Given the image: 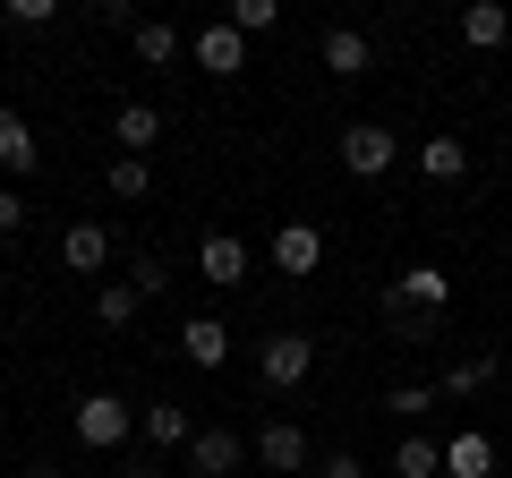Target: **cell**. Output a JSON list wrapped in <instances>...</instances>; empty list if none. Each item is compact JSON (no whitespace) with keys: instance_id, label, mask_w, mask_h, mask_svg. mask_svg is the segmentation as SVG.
Instances as JSON below:
<instances>
[{"instance_id":"cell-9","label":"cell","mask_w":512,"mask_h":478,"mask_svg":"<svg viewBox=\"0 0 512 478\" xmlns=\"http://www.w3.org/2000/svg\"><path fill=\"white\" fill-rule=\"evenodd\" d=\"M180 359L205 368V376H222V359H231V325H222V316H188V325H180Z\"/></svg>"},{"instance_id":"cell-7","label":"cell","mask_w":512,"mask_h":478,"mask_svg":"<svg viewBox=\"0 0 512 478\" xmlns=\"http://www.w3.org/2000/svg\"><path fill=\"white\" fill-rule=\"evenodd\" d=\"M197 274L214 282V291H239V282H248V239L239 231H205L197 239Z\"/></svg>"},{"instance_id":"cell-30","label":"cell","mask_w":512,"mask_h":478,"mask_svg":"<svg viewBox=\"0 0 512 478\" xmlns=\"http://www.w3.org/2000/svg\"><path fill=\"white\" fill-rule=\"evenodd\" d=\"M308 478H367V470H359V453H316Z\"/></svg>"},{"instance_id":"cell-21","label":"cell","mask_w":512,"mask_h":478,"mask_svg":"<svg viewBox=\"0 0 512 478\" xmlns=\"http://www.w3.org/2000/svg\"><path fill=\"white\" fill-rule=\"evenodd\" d=\"M128 43H137V60H146V69H163V60L188 52V35H180V26H163V18H137V26H128Z\"/></svg>"},{"instance_id":"cell-18","label":"cell","mask_w":512,"mask_h":478,"mask_svg":"<svg viewBox=\"0 0 512 478\" xmlns=\"http://www.w3.org/2000/svg\"><path fill=\"white\" fill-rule=\"evenodd\" d=\"M384 333L393 342H444V308H410V299L384 291Z\"/></svg>"},{"instance_id":"cell-28","label":"cell","mask_w":512,"mask_h":478,"mask_svg":"<svg viewBox=\"0 0 512 478\" xmlns=\"http://www.w3.org/2000/svg\"><path fill=\"white\" fill-rule=\"evenodd\" d=\"M0 18H9V26H26V35H35V26H52V18H60V0H9Z\"/></svg>"},{"instance_id":"cell-27","label":"cell","mask_w":512,"mask_h":478,"mask_svg":"<svg viewBox=\"0 0 512 478\" xmlns=\"http://www.w3.org/2000/svg\"><path fill=\"white\" fill-rule=\"evenodd\" d=\"M231 26H239V35H274V26H282V9H274V0H239V9H231Z\"/></svg>"},{"instance_id":"cell-22","label":"cell","mask_w":512,"mask_h":478,"mask_svg":"<svg viewBox=\"0 0 512 478\" xmlns=\"http://www.w3.org/2000/svg\"><path fill=\"white\" fill-rule=\"evenodd\" d=\"M393 478H444V444H436V436H419V427H410V436L393 444Z\"/></svg>"},{"instance_id":"cell-26","label":"cell","mask_w":512,"mask_h":478,"mask_svg":"<svg viewBox=\"0 0 512 478\" xmlns=\"http://www.w3.org/2000/svg\"><path fill=\"white\" fill-rule=\"evenodd\" d=\"M111 197H154V163H137V154H120V163H111Z\"/></svg>"},{"instance_id":"cell-19","label":"cell","mask_w":512,"mask_h":478,"mask_svg":"<svg viewBox=\"0 0 512 478\" xmlns=\"http://www.w3.org/2000/svg\"><path fill=\"white\" fill-rule=\"evenodd\" d=\"M444 478H495V444L478 436V427L444 436Z\"/></svg>"},{"instance_id":"cell-13","label":"cell","mask_w":512,"mask_h":478,"mask_svg":"<svg viewBox=\"0 0 512 478\" xmlns=\"http://www.w3.org/2000/svg\"><path fill=\"white\" fill-rule=\"evenodd\" d=\"M461 43H470V52H504L512 43V9L504 0H470V9H461Z\"/></svg>"},{"instance_id":"cell-6","label":"cell","mask_w":512,"mask_h":478,"mask_svg":"<svg viewBox=\"0 0 512 478\" xmlns=\"http://www.w3.org/2000/svg\"><path fill=\"white\" fill-rule=\"evenodd\" d=\"M188 52H197V69H205V77H239V69H248V35H239L231 18L197 26V35H188Z\"/></svg>"},{"instance_id":"cell-16","label":"cell","mask_w":512,"mask_h":478,"mask_svg":"<svg viewBox=\"0 0 512 478\" xmlns=\"http://www.w3.org/2000/svg\"><path fill=\"white\" fill-rule=\"evenodd\" d=\"M35 163H43V146H35V129H26L18 111L0 103V171H9V188H18V180H26V171H35Z\"/></svg>"},{"instance_id":"cell-14","label":"cell","mask_w":512,"mask_h":478,"mask_svg":"<svg viewBox=\"0 0 512 478\" xmlns=\"http://www.w3.org/2000/svg\"><path fill=\"white\" fill-rule=\"evenodd\" d=\"M60 265H69V274H103L111 265V231L103 222H69V231H60Z\"/></svg>"},{"instance_id":"cell-8","label":"cell","mask_w":512,"mask_h":478,"mask_svg":"<svg viewBox=\"0 0 512 478\" xmlns=\"http://www.w3.org/2000/svg\"><path fill=\"white\" fill-rule=\"evenodd\" d=\"M111 146L137 154V163H154V146H163V111H154V103H120V111H111Z\"/></svg>"},{"instance_id":"cell-10","label":"cell","mask_w":512,"mask_h":478,"mask_svg":"<svg viewBox=\"0 0 512 478\" xmlns=\"http://www.w3.org/2000/svg\"><path fill=\"white\" fill-rule=\"evenodd\" d=\"M197 410H188V402H154V410H137V436H146L154 444V453H163V444H171V453H188V436H197Z\"/></svg>"},{"instance_id":"cell-12","label":"cell","mask_w":512,"mask_h":478,"mask_svg":"<svg viewBox=\"0 0 512 478\" xmlns=\"http://www.w3.org/2000/svg\"><path fill=\"white\" fill-rule=\"evenodd\" d=\"M316 60H325L333 77H367V69H376V43H367L359 26H325V43H316Z\"/></svg>"},{"instance_id":"cell-31","label":"cell","mask_w":512,"mask_h":478,"mask_svg":"<svg viewBox=\"0 0 512 478\" xmlns=\"http://www.w3.org/2000/svg\"><path fill=\"white\" fill-rule=\"evenodd\" d=\"M26 478H69V470H60V461H26Z\"/></svg>"},{"instance_id":"cell-29","label":"cell","mask_w":512,"mask_h":478,"mask_svg":"<svg viewBox=\"0 0 512 478\" xmlns=\"http://www.w3.org/2000/svg\"><path fill=\"white\" fill-rule=\"evenodd\" d=\"M26 222H35V205H26V197H18V188H0V239H18V231H26Z\"/></svg>"},{"instance_id":"cell-20","label":"cell","mask_w":512,"mask_h":478,"mask_svg":"<svg viewBox=\"0 0 512 478\" xmlns=\"http://www.w3.org/2000/svg\"><path fill=\"white\" fill-rule=\"evenodd\" d=\"M487 385H495V350H461L453 368H444V385H436V393H453V402H478Z\"/></svg>"},{"instance_id":"cell-17","label":"cell","mask_w":512,"mask_h":478,"mask_svg":"<svg viewBox=\"0 0 512 478\" xmlns=\"http://www.w3.org/2000/svg\"><path fill=\"white\" fill-rule=\"evenodd\" d=\"M393 299H410V308H453V274H436V265H402V274L384 282Z\"/></svg>"},{"instance_id":"cell-2","label":"cell","mask_w":512,"mask_h":478,"mask_svg":"<svg viewBox=\"0 0 512 478\" xmlns=\"http://www.w3.org/2000/svg\"><path fill=\"white\" fill-rule=\"evenodd\" d=\"M308 368H316V342H308V333H265V342H256V385H265V393L308 385Z\"/></svg>"},{"instance_id":"cell-24","label":"cell","mask_w":512,"mask_h":478,"mask_svg":"<svg viewBox=\"0 0 512 478\" xmlns=\"http://www.w3.org/2000/svg\"><path fill=\"white\" fill-rule=\"evenodd\" d=\"M137 308H146V299L128 291V282H103V291H94V316H103L111 333H128V325H137Z\"/></svg>"},{"instance_id":"cell-23","label":"cell","mask_w":512,"mask_h":478,"mask_svg":"<svg viewBox=\"0 0 512 478\" xmlns=\"http://www.w3.org/2000/svg\"><path fill=\"white\" fill-rule=\"evenodd\" d=\"M120 282H128V291H137V299H163V291H171V265L154 257V248H137V257H128V274H120Z\"/></svg>"},{"instance_id":"cell-11","label":"cell","mask_w":512,"mask_h":478,"mask_svg":"<svg viewBox=\"0 0 512 478\" xmlns=\"http://www.w3.org/2000/svg\"><path fill=\"white\" fill-rule=\"evenodd\" d=\"M325 265V231L316 222H282L274 231V274H316Z\"/></svg>"},{"instance_id":"cell-3","label":"cell","mask_w":512,"mask_h":478,"mask_svg":"<svg viewBox=\"0 0 512 478\" xmlns=\"http://www.w3.org/2000/svg\"><path fill=\"white\" fill-rule=\"evenodd\" d=\"M248 453H256V444L239 436V427L205 419L197 436H188V478H239V470H248Z\"/></svg>"},{"instance_id":"cell-32","label":"cell","mask_w":512,"mask_h":478,"mask_svg":"<svg viewBox=\"0 0 512 478\" xmlns=\"http://www.w3.org/2000/svg\"><path fill=\"white\" fill-rule=\"evenodd\" d=\"M111 478H154V461H120V470H111Z\"/></svg>"},{"instance_id":"cell-4","label":"cell","mask_w":512,"mask_h":478,"mask_svg":"<svg viewBox=\"0 0 512 478\" xmlns=\"http://www.w3.org/2000/svg\"><path fill=\"white\" fill-rule=\"evenodd\" d=\"M393 163H402V137L384 129V120H350L342 129V171L350 180H384Z\"/></svg>"},{"instance_id":"cell-1","label":"cell","mask_w":512,"mask_h":478,"mask_svg":"<svg viewBox=\"0 0 512 478\" xmlns=\"http://www.w3.org/2000/svg\"><path fill=\"white\" fill-rule=\"evenodd\" d=\"M69 427H77V444H86V453H120V444L137 436V410H128L120 393H86Z\"/></svg>"},{"instance_id":"cell-5","label":"cell","mask_w":512,"mask_h":478,"mask_svg":"<svg viewBox=\"0 0 512 478\" xmlns=\"http://www.w3.org/2000/svg\"><path fill=\"white\" fill-rule=\"evenodd\" d=\"M248 444H256V461H265L274 478H308L316 470V444H308V427H299V419H265Z\"/></svg>"},{"instance_id":"cell-15","label":"cell","mask_w":512,"mask_h":478,"mask_svg":"<svg viewBox=\"0 0 512 478\" xmlns=\"http://www.w3.org/2000/svg\"><path fill=\"white\" fill-rule=\"evenodd\" d=\"M419 180L461 188V180H470V146H461V137H419Z\"/></svg>"},{"instance_id":"cell-25","label":"cell","mask_w":512,"mask_h":478,"mask_svg":"<svg viewBox=\"0 0 512 478\" xmlns=\"http://www.w3.org/2000/svg\"><path fill=\"white\" fill-rule=\"evenodd\" d=\"M436 402H444L436 385H393V393H384V410H393V419H402V427H419V419H427V410H436Z\"/></svg>"}]
</instances>
